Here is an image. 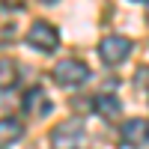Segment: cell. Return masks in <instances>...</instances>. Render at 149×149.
I'll return each instance as SVG.
<instances>
[{"mask_svg": "<svg viewBox=\"0 0 149 149\" xmlns=\"http://www.w3.org/2000/svg\"><path fill=\"white\" fill-rule=\"evenodd\" d=\"M51 146L54 149H81L84 146V122L81 119H66L51 131Z\"/></svg>", "mask_w": 149, "mask_h": 149, "instance_id": "1", "label": "cell"}, {"mask_svg": "<svg viewBox=\"0 0 149 149\" xmlns=\"http://www.w3.org/2000/svg\"><path fill=\"white\" fill-rule=\"evenodd\" d=\"M54 81L60 86H81L84 81H90V69H86V63H81V60H60V63L54 66Z\"/></svg>", "mask_w": 149, "mask_h": 149, "instance_id": "2", "label": "cell"}, {"mask_svg": "<svg viewBox=\"0 0 149 149\" xmlns=\"http://www.w3.org/2000/svg\"><path fill=\"white\" fill-rule=\"evenodd\" d=\"M27 45L36 48V51H42V54H51L54 48L60 45V33L54 24H48V21H36L33 27L27 30Z\"/></svg>", "mask_w": 149, "mask_h": 149, "instance_id": "3", "label": "cell"}, {"mask_svg": "<svg viewBox=\"0 0 149 149\" xmlns=\"http://www.w3.org/2000/svg\"><path fill=\"white\" fill-rule=\"evenodd\" d=\"M128 54H131V42L125 39V36H107V39L98 45V57H102L107 66L122 63Z\"/></svg>", "mask_w": 149, "mask_h": 149, "instance_id": "4", "label": "cell"}, {"mask_svg": "<svg viewBox=\"0 0 149 149\" xmlns=\"http://www.w3.org/2000/svg\"><path fill=\"white\" fill-rule=\"evenodd\" d=\"M122 143L125 146H146L149 143V119L134 116L128 122H122Z\"/></svg>", "mask_w": 149, "mask_h": 149, "instance_id": "5", "label": "cell"}, {"mask_svg": "<svg viewBox=\"0 0 149 149\" xmlns=\"http://www.w3.org/2000/svg\"><path fill=\"white\" fill-rule=\"evenodd\" d=\"M24 110H27L30 116H45V113H51V98H48V93L39 90V86L27 90V93H24Z\"/></svg>", "mask_w": 149, "mask_h": 149, "instance_id": "6", "label": "cell"}, {"mask_svg": "<svg viewBox=\"0 0 149 149\" xmlns=\"http://www.w3.org/2000/svg\"><path fill=\"white\" fill-rule=\"evenodd\" d=\"M95 110H98L102 116L113 119V116H119V98L110 95V93H102V95L95 98Z\"/></svg>", "mask_w": 149, "mask_h": 149, "instance_id": "7", "label": "cell"}, {"mask_svg": "<svg viewBox=\"0 0 149 149\" xmlns=\"http://www.w3.org/2000/svg\"><path fill=\"white\" fill-rule=\"evenodd\" d=\"M0 128H3V143H15V140L21 137V125H18V122H12L9 116L3 119V125H0Z\"/></svg>", "mask_w": 149, "mask_h": 149, "instance_id": "8", "label": "cell"}, {"mask_svg": "<svg viewBox=\"0 0 149 149\" xmlns=\"http://www.w3.org/2000/svg\"><path fill=\"white\" fill-rule=\"evenodd\" d=\"M9 84H15V66L3 60V90H9Z\"/></svg>", "mask_w": 149, "mask_h": 149, "instance_id": "9", "label": "cell"}, {"mask_svg": "<svg viewBox=\"0 0 149 149\" xmlns=\"http://www.w3.org/2000/svg\"><path fill=\"white\" fill-rule=\"evenodd\" d=\"M42 3H54V0H42Z\"/></svg>", "mask_w": 149, "mask_h": 149, "instance_id": "10", "label": "cell"}, {"mask_svg": "<svg viewBox=\"0 0 149 149\" xmlns=\"http://www.w3.org/2000/svg\"><path fill=\"white\" fill-rule=\"evenodd\" d=\"M137 3H140V0H137Z\"/></svg>", "mask_w": 149, "mask_h": 149, "instance_id": "11", "label": "cell"}]
</instances>
